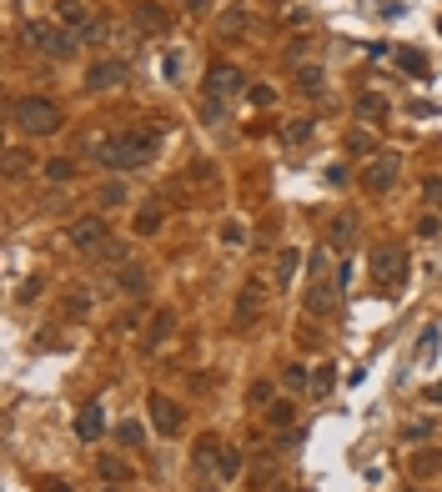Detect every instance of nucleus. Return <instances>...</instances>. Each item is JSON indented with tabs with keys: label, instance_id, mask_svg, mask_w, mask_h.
Returning a JSON list of instances; mask_svg holds the SVG:
<instances>
[{
	"label": "nucleus",
	"instance_id": "nucleus-1",
	"mask_svg": "<svg viewBox=\"0 0 442 492\" xmlns=\"http://www.w3.org/2000/svg\"><path fill=\"white\" fill-rule=\"evenodd\" d=\"M156 146H161V126H131L101 146V161L110 171H141V166H151Z\"/></svg>",
	"mask_w": 442,
	"mask_h": 492
},
{
	"label": "nucleus",
	"instance_id": "nucleus-2",
	"mask_svg": "<svg viewBox=\"0 0 442 492\" xmlns=\"http://www.w3.org/2000/svg\"><path fill=\"white\" fill-rule=\"evenodd\" d=\"M11 121L26 136H55L61 131V105H55L50 96H16L11 101Z\"/></svg>",
	"mask_w": 442,
	"mask_h": 492
},
{
	"label": "nucleus",
	"instance_id": "nucleus-3",
	"mask_svg": "<svg viewBox=\"0 0 442 492\" xmlns=\"http://www.w3.org/2000/svg\"><path fill=\"white\" fill-rule=\"evenodd\" d=\"M337 297H342V287H337V282H327V251L317 246V251H312V287H307V311H312V316H332V311H337Z\"/></svg>",
	"mask_w": 442,
	"mask_h": 492
},
{
	"label": "nucleus",
	"instance_id": "nucleus-4",
	"mask_svg": "<svg viewBox=\"0 0 442 492\" xmlns=\"http://www.w3.org/2000/svg\"><path fill=\"white\" fill-rule=\"evenodd\" d=\"M372 282H377L382 292H397V287L407 282V251L392 246V241H382V246L372 251Z\"/></svg>",
	"mask_w": 442,
	"mask_h": 492
},
{
	"label": "nucleus",
	"instance_id": "nucleus-5",
	"mask_svg": "<svg viewBox=\"0 0 442 492\" xmlns=\"http://www.w3.org/2000/svg\"><path fill=\"white\" fill-rule=\"evenodd\" d=\"M26 40H30V50H40V56H50V61L71 56V35L61 25H50V21H26Z\"/></svg>",
	"mask_w": 442,
	"mask_h": 492
},
{
	"label": "nucleus",
	"instance_id": "nucleus-6",
	"mask_svg": "<svg viewBox=\"0 0 442 492\" xmlns=\"http://www.w3.org/2000/svg\"><path fill=\"white\" fill-rule=\"evenodd\" d=\"M146 407H151V427H156L161 437H176V432L186 427V412H181L171 397H151Z\"/></svg>",
	"mask_w": 442,
	"mask_h": 492
},
{
	"label": "nucleus",
	"instance_id": "nucleus-7",
	"mask_svg": "<svg viewBox=\"0 0 442 492\" xmlns=\"http://www.w3.org/2000/svg\"><path fill=\"white\" fill-rule=\"evenodd\" d=\"M397 171H402V161H397V156H377L372 166L362 171V186H367L372 196H382V191H392V181H397Z\"/></svg>",
	"mask_w": 442,
	"mask_h": 492
},
{
	"label": "nucleus",
	"instance_id": "nucleus-8",
	"mask_svg": "<svg viewBox=\"0 0 442 492\" xmlns=\"http://www.w3.org/2000/svg\"><path fill=\"white\" fill-rule=\"evenodd\" d=\"M66 241H71L76 251H101V246H106V222H101V216H81V222L66 231Z\"/></svg>",
	"mask_w": 442,
	"mask_h": 492
},
{
	"label": "nucleus",
	"instance_id": "nucleus-9",
	"mask_svg": "<svg viewBox=\"0 0 442 492\" xmlns=\"http://www.w3.org/2000/svg\"><path fill=\"white\" fill-rule=\"evenodd\" d=\"M261 302H266V287H261V282H246L242 297H237V326H242V332H251V326H256Z\"/></svg>",
	"mask_w": 442,
	"mask_h": 492
},
{
	"label": "nucleus",
	"instance_id": "nucleus-10",
	"mask_svg": "<svg viewBox=\"0 0 442 492\" xmlns=\"http://www.w3.org/2000/svg\"><path fill=\"white\" fill-rule=\"evenodd\" d=\"M126 61H96L91 71H86V86L91 91H116V86H126Z\"/></svg>",
	"mask_w": 442,
	"mask_h": 492
},
{
	"label": "nucleus",
	"instance_id": "nucleus-11",
	"mask_svg": "<svg viewBox=\"0 0 442 492\" xmlns=\"http://www.w3.org/2000/svg\"><path fill=\"white\" fill-rule=\"evenodd\" d=\"M242 86H246V76H242V71H232V66H211V71H206V96H211V101L237 96Z\"/></svg>",
	"mask_w": 442,
	"mask_h": 492
},
{
	"label": "nucleus",
	"instance_id": "nucleus-12",
	"mask_svg": "<svg viewBox=\"0 0 442 492\" xmlns=\"http://www.w3.org/2000/svg\"><path fill=\"white\" fill-rule=\"evenodd\" d=\"M352 236H357V211H337L327 227V246H352Z\"/></svg>",
	"mask_w": 442,
	"mask_h": 492
},
{
	"label": "nucleus",
	"instance_id": "nucleus-13",
	"mask_svg": "<svg viewBox=\"0 0 442 492\" xmlns=\"http://www.w3.org/2000/svg\"><path fill=\"white\" fill-rule=\"evenodd\" d=\"M101 427H106L101 402H86V407H81V422H76V437H81V442H96V437H101Z\"/></svg>",
	"mask_w": 442,
	"mask_h": 492
},
{
	"label": "nucleus",
	"instance_id": "nucleus-14",
	"mask_svg": "<svg viewBox=\"0 0 442 492\" xmlns=\"http://www.w3.org/2000/svg\"><path fill=\"white\" fill-rule=\"evenodd\" d=\"M146 287H151L146 266H121V277H116V292H126V297H146Z\"/></svg>",
	"mask_w": 442,
	"mask_h": 492
},
{
	"label": "nucleus",
	"instance_id": "nucleus-15",
	"mask_svg": "<svg viewBox=\"0 0 442 492\" xmlns=\"http://www.w3.org/2000/svg\"><path fill=\"white\" fill-rule=\"evenodd\" d=\"M171 326H176V316L171 311H156V321H151V332H146V342H141V352H156L166 337H171Z\"/></svg>",
	"mask_w": 442,
	"mask_h": 492
},
{
	"label": "nucleus",
	"instance_id": "nucleus-16",
	"mask_svg": "<svg viewBox=\"0 0 442 492\" xmlns=\"http://www.w3.org/2000/svg\"><path fill=\"white\" fill-rule=\"evenodd\" d=\"M357 116L382 121V116H387V101H382V96H372V91H367V96H357Z\"/></svg>",
	"mask_w": 442,
	"mask_h": 492
},
{
	"label": "nucleus",
	"instance_id": "nucleus-17",
	"mask_svg": "<svg viewBox=\"0 0 442 492\" xmlns=\"http://www.w3.org/2000/svg\"><path fill=\"white\" fill-rule=\"evenodd\" d=\"M101 477H106V482H131V467H126L121 457H101Z\"/></svg>",
	"mask_w": 442,
	"mask_h": 492
},
{
	"label": "nucleus",
	"instance_id": "nucleus-18",
	"mask_svg": "<svg viewBox=\"0 0 442 492\" xmlns=\"http://www.w3.org/2000/svg\"><path fill=\"white\" fill-rule=\"evenodd\" d=\"M45 176H50V181H71V176H76V161H71V156L45 161Z\"/></svg>",
	"mask_w": 442,
	"mask_h": 492
},
{
	"label": "nucleus",
	"instance_id": "nucleus-19",
	"mask_svg": "<svg viewBox=\"0 0 442 492\" xmlns=\"http://www.w3.org/2000/svg\"><path fill=\"white\" fill-rule=\"evenodd\" d=\"M136 21H141L146 30H166V11H156L151 0H146V6H136Z\"/></svg>",
	"mask_w": 442,
	"mask_h": 492
},
{
	"label": "nucleus",
	"instance_id": "nucleus-20",
	"mask_svg": "<svg viewBox=\"0 0 442 492\" xmlns=\"http://www.w3.org/2000/svg\"><path fill=\"white\" fill-rule=\"evenodd\" d=\"M55 16H61L66 25H86V6H81V0H61V6H55Z\"/></svg>",
	"mask_w": 442,
	"mask_h": 492
},
{
	"label": "nucleus",
	"instance_id": "nucleus-21",
	"mask_svg": "<svg viewBox=\"0 0 442 492\" xmlns=\"http://www.w3.org/2000/svg\"><path fill=\"white\" fill-rule=\"evenodd\" d=\"M397 66L412 71V76H427V56H422V50H397Z\"/></svg>",
	"mask_w": 442,
	"mask_h": 492
},
{
	"label": "nucleus",
	"instance_id": "nucleus-22",
	"mask_svg": "<svg viewBox=\"0 0 442 492\" xmlns=\"http://www.w3.org/2000/svg\"><path fill=\"white\" fill-rule=\"evenodd\" d=\"M297 91H302V96H322V71H317V66H307V71L297 76Z\"/></svg>",
	"mask_w": 442,
	"mask_h": 492
},
{
	"label": "nucleus",
	"instance_id": "nucleus-23",
	"mask_svg": "<svg viewBox=\"0 0 442 492\" xmlns=\"http://www.w3.org/2000/svg\"><path fill=\"white\" fill-rule=\"evenodd\" d=\"M96 201H101V206H121V201H126V186H121V181H106V186L96 191Z\"/></svg>",
	"mask_w": 442,
	"mask_h": 492
},
{
	"label": "nucleus",
	"instance_id": "nucleus-24",
	"mask_svg": "<svg viewBox=\"0 0 442 492\" xmlns=\"http://www.w3.org/2000/svg\"><path fill=\"white\" fill-rule=\"evenodd\" d=\"M332 387H337V372H332V367H317V377H312V392H317V397H327Z\"/></svg>",
	"mask_w": 442,
	"mask_h": 492
},
{
	"label": "nucleus",
	"instance_id": "nucleus-25",
	"mask_svg": "<svg viewBox=\"0 0 442 492\" xmlns=\"http://www.w3.org/2000/svg\"><path fill=\"white\" fill-rule=\"evenodd\" d=\"M347 151H352V156H372V151H377V141H372L367 131H352V136H347Z\"/></svg>",
	"mask_w": 442,
	"mask_h": 492
},
{
	"label": "nucleus",
	"instance_id": "nucleus-26",
	"mask_svg": "<svg viewBox=\"0 0 442 492\" xmlns=\"http://www.w3.org/2000/svg\"><path fill=\"white\" fill-rule=\"evenodd\" d=\"M292 417H297V412H292V402H276V407H266V422H271V427H292Z\"/></svg>",
	"mask_w": 442,
	"mask_h": 492
},
{
	"label": "nucleus",
	"instance_id": "nucleus-27",
	"mask_svg": "<svg viewBox=\"0 0 442 492\" xmlns=\"http://www.w3.org/2000/svg\"><path fill=\"white\" fill-rule=\"evenodd\" d=\"M282 382H287V387L297 392V387H307V382H312V377H307V367H302V362H292V367L282 372Z\"/></svg>",
	"mask_w": 442,
	"mask_h": 492
},
{
	"label": "nucleus",
	"instance_id": "nucleus-28",
	"mask_svg": "<svg viewBox=\"0 0 442 492\" xmlns=\"http://www.w3.org/2000/svg\"><path fill=\"white\" fill-rule=\"evenodd\" d=\"M116 437H121L126 447H141V437H146V432H141V422H121V427H116Z\"/></svg>",
	"mask_w": 442,
	"mask_h": 492
},
{
	"label": "nucleus",
	"instance_id": "nucleus-29",
	"mask_svg": "<svg viewBox=\"0 0 442 492\" xmlns=\"http://www.w3.org/2000/svg\"><path fill=\"white\" fill-rule=\"evenodd\" d=\"M292 271H297V251H282V266H276V287H287Z\"/></svg>",
	"mask_w": 442,
	"mask_h": 492
},
{
	"label": "nucleus",
	"instance_id": "nucleus-30",
	"mask_svg": "<svg viewBox=\"0 0 442 492\" xmlns=\"http://www.w3.org/2000/svg\"><path fill=\"white\" fill-rule=\"evenodd\" d=\"M307 136H312V121H292V126H287V136H282V141H287V146H302V141H307Z\"/></svg>",
	"mask_w": 442,
	"mask_h": 492
},
{
	"label": "nucleus",
	"instance_id": "nucleus-31",
	"mask_svg": "<svg viewBox=\"0 0 442 492\" xmlns=\"http://www.w3.org/2000/svg\"><path fill=\"white\" fill-rule=\"evenodd\" d=\"M156 227H161V211H136V231L141 236H151Z\"/></svg>",
	"mask_w": 442,
	"mask_h": 492
},
{
	"label": "nucleus",
	"instance_id": "nucleus-32",
	"mask_svg": "<svg viewBox=\"0 0 442 492\" xmlns=\"http://www.w3.org/2000/svg\"><path fill=\"white\" fill-rule=\"evenodd\" d=\"M221 241H227V246H246V227L227 222V227H221Z\"/></svg>",
	"mask_w": 442,
	"mask_h": 492
},
{
	"label": "nucleus",
	"instance_id": "nucleus-33",
	"mask_svg": "<svg viewBox=\"0 0 442 492\" xmlns=\"http://www.w3.org/2000/svg\"><path fill=\"white\" fill-rule=\"evenodd\" d=\"M412 472H422V477L437 472V452H417V457H412Z\"/></svg>",
	"mask_w": 442,
	"mask_h": 492
},
{
	"label": "nucleus",
	"instance_id": "nucleus-34",
	"mask_svg": "<svg viewBox=\"0 0 442 492\" xmlns=\"http://www.w3.org/2000/svg\"><path fill=\"white\" fill-rule=\"evenodd\" d=\"M26 166H30V156H26V151H11V156H6V171H11V176H21Z\"/></svg>",
	"mask_w": 442,
	"mask_h": 492
},
{
	"label": "nucleus",
	"instance_id": "nucleus-35",
	"mask_svg": "<svg viewBox=\"0 0 442 492\" xmlns=\"http://www.w3.org/2000/svg\"><path fill=\"white\" fill-rule=\"evenodd\" d=\"M422 196H427L432 206H442V181H437V176H427V181H422Z\"/></svg>",
	"mask_w": 442,
	"mask_h": 492
},
{
	"label": "nucleus",
	"instance_id": "nucleus-36",
	"mask_svg": "<svg viewBox=\"0 0 442 492\" xmlns=\"http://www.w3.org/2000/svg\"><path fill=\"white\" fill-rule=\"evenodd\" d=\"M221 472L237 477V472H242V452H221Z\"/></svg>",
	"mask_w": 442,
	"mask_h": 492
},
{
	"label": "nucleus",
	"instance_id": "nucleus-37",
	"mask_svg": "<svg viewBox=\"0 0 442 492\" xmlns=\"http://www.w3.org/2000/svg\"><path fill=\"white\" fill-rule=\"evenodd\" d=\"M246 397H251V402H271V382H251Z\"/></svg>",
	"mask_w": 442,
	"mask_h": 492
},
{
	"label": "nucleus",
	"instance_id": "nucleus-38",
	"mask_svg": "<svg viewBox=\"0 0 442 492\" xmlns=\"http://www.w3.org/2000/svg\"><path fill=\"white\" fill-rule=\"evenodd\" d=\"M422 437H432V422H412L407 427V442H422Z\"/></svg>",
	"mask_w": 442,
	"mask_h": 492
},
{
	"label": "nucleus",
	"instance_id": "nucleus-39",
	"mask_svg": "<svg viewBox=\"0 0 442 492\" xmlns=\"http://www.w3.org/2000/svg\"><path fill=\"white\" fill-rule=\"evenodd\" d=\"M45 492H71V487H66L61 477H50V482H45Z\"/></svg>",
	"mask_w": 442,
	"mask_h": 492
},
{
	"label": "nucleus",
	"instance_id": "nucleus-40",
	"mask_svg": "<svg viewBox=\"0 0 442 492\" xmlns=\"http://www.w3.org/2000/svg\"><path fill=\"white\" fill-rule=\"evenodd\" d=\"M427 402H442V382H437V387H427Z\"/></svg>",
	"mask_w": 442,
	"mask_h": 492
},
{
	"label": "nucleus",
	"instance_id": "nucleus-41",
	"mask_svg": "<svg viewBox=\"0 0 442 492\" xmlns=\"http://www.w3.org/2000/svg\"><path fill=\"white\" fill-rule=\"evenodd\" d=\"M186 11H206V0H186Z\"/></svg>",
	"mask_w": 442,
	"mask_h": 492
},
{
	"label": "nucleus",
	"instance_id": "nucleus-42",
	"mask_svg": "<svg viewBox=\"0 0 442 492\" xmlns=\"http://www.w3.org/2000/svg\"><path fill=\"white\" fill-rule=\"evenodd\" d=\"M196 492H216V487H211V482H201V487H196Z\"/></svg>",
	"mask_w": 442,
	"mask_h": 492
}]
</instances>
